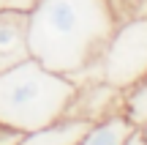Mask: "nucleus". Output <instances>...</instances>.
I'll return each instance as SVG.
<instances>
[{"label":"nucleus","mask_w":147,"mask_h":145,"mask_svg":"<svg viewBox=\"0 0 147 145\" xmlns=\"http://www.w3.org/2000/svg\"><path fill=\"white\" fill-rule=\"evenodd\" d=\"M117 27L109 0H38L30 11V58L71 77L101 60Z\"/></svg>","instance_id":"nucleus-1"},{"label":"nucleus","mask_w":147,"mask_h":145,"mask_svg":"<svg viewBox=\"0 0 147 145\" xmlns=\"http://www.w3.org/2000/svg\"><path fill=\"white\" fill-rule=\"evenodd\" d=\"M76 85L47 69L36 58L16 63L0 74V123L19 131H36L63 118Z\"/></svg>","instance_id":"nucleus-2"},{"label":"nucleus","mask_w":147,"mask_h":145,"mask_svg":"<svg viewBox=\"0 0 147 145\" xmlns=\"http://www.w3.org/2000/svg\"><path fill=\"white\" fill-rule=\"evenodd\" d=\"M104 82L128 91L147 80V16L117 22L104 55Z\"/></svg>","instance_id":"nucleus-3"},{"label":"nucleus","mask_w":147,"mask_h":145,"mask_svg":"<svg viewBox=\"0 0 147 145\" xmlns=\"http://www.w3.org/2000/svg\"><path fill=\"white\" fill-rule=\"evenodd\" d=\"M123 101H125V91L101 80V82H93V85L76 88V93L71 96L68 107H65V115L98 123V120L109 118V115H120Z\"/></svg>","instance_id":"nucleus-4"},{"label":"nucleus","mask_w":147,"mask_h":145,"mask_svg":"<svg viewBox=\"0 0 147 145\" xmlns=\"http://www.w3.org/2000/svg\"><path fill=\"white\" fill-rule=\"evenodd\" d=\"M30 14L0 11V74L30 58Z\"/></svg>","instance_id":"nucleus-5"},{"label":"nucleus","mask_w":147,"mask_h":145,"mask_svg":"<svg viewBox=\"0 0 147 145\" xmlns=\"http://www.w3.org/2000/svg\"><path fill=\"white\" fill-rule=\"evenodd\" d=\"M90 126H93L90 120L63 115V118L52 120L36 131H27L22 137V145H79V140L87 134Z\"/></svg>","instance_id":"nucleus-6"},{"label":"nucleus","mask_w":147,"mask_h":145,"mask_svg":"<svg viewBox=\"0 0 147 145\" xmlns=\"http://www.w3.org/2000/svg\"><path fill=\"white\" fill-rule=\"evenodd\" d=\"M136 131V126L125 115H109L87 129V134L79 140V145H125L128 137Z\"/></svg>","instance_id":"nucleus-7"},{"label":"nucleus","mask_w":147,"mask_h":145,"mask_svg":"<svg viewBox=\"0 0 147 145\" xmlns=\"http://www.w3.org/2000/svg\"><path fill=\"white\" fill-rule=\"evenodd\" d=\"M123 115L131 120L136 129L147 126V80L136 82L125 91V101H123Z\"/></svg>","instance_id":"nucleus-8"},{"label":"nucleus","mask_w":147,"mask_h":145,"mask_svg":"<svg viewBox=\"0 0 147 145\" xmlns=\"http://www.w3.org/2000/svg\"><path fill=\"white\" fill-rule=\"evenodd\" d=\"M117 22L134 19V16H147V0H109Z\"/></svg>","instance_id":"nucleus-9"},{"label":"nucleus","mask_w":147,"mask_h":145,"mask_svg":"<svg viewBox=\"0 0 147 145\" xmlns=\"http://www.w3.org/2000/svg\"><path fill=\"white\" fill-rule=\"evenodd\" d=\"M38 5V0H0V11H22V14H30Z\"/></svg>","instance_id":"nucleus-10"},{"label":"nucleus","mask_w":147,"mask_h":145,"mask_svg":"<svg viewBox=\"0 0 147 145\" xmlns=\"http://www.w3.org/2000/svg\"><path fill=\"white\" fill-rule=\"evenodd\" d=\"M22 137H25V131L0 123V145H22Z\"/></svg>","instance_id":"nucleus-11"},{"label":"nucleus","mask_w":147,"mask_h":145,"mask_svg":"<svg viewBox=\"0 0 147 145\" xmlns=\"http://www.w3.org/2000/svg\"><path fill=\"white\" fill-rule=\"evenodd\" d=\"M125 145H147V140H144V134H142V131L136 129L131 137H128V142H125Z\"/></svg>","instance_id":"nucleus-12"},{"label":"nucleus","mask_w":147,"mask_h":145,"mask_svg":"<svg viewBox=\"0 0 147 145\" xmlns=\"http://www.w3.org/2000/svg\"><path fill=\"white\" fill-rule=\"evenodd\" d=\"M139 131H142V134H144V140H147V126H142V129H139Z\"/></svg>","instance_id":"nucleus-13"}]
</instances>
